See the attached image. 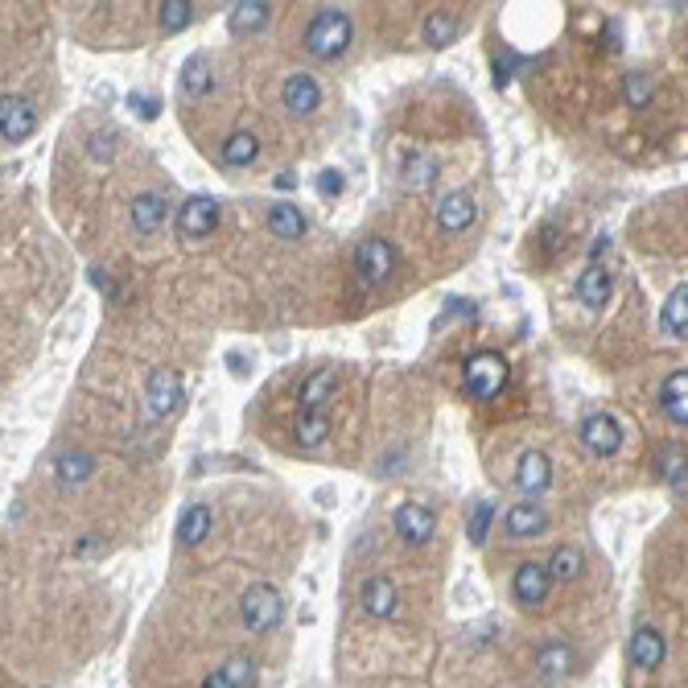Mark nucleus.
<instances>
[{"mask_svg": "<svg viewBox=\"0 0 688 688\" xmlns=\"http://www.w3.org/2000/svg\"><path fill=\"white\" fill-rule=\"evenodd\" d=\"M202 688H235V684H231V680L223 676V668H219V672H211V676L202 680Z\"/></svg>", "mask_w": 688, "mask_h": 688, "instance_id": "40", "label": "nucleus"}, {"mask_svg": "<svg viewBox=\"0 0 688 688\" xmlns=\"http://www.w3.org/2000/svg\"><path fill=\"white\" fill-rule=\"evenodd\" d=\"M342 186H347V182H342L338 169H322V174H318V194H322V198H338Z\"/></svg>", "mask_w": 688, "mask_h": 688, "instance_id": "38", "label": "nucleus"}, {"mask_svg": "<svg viewBox=\"0 0 688 688\" xmlns=\"http://www.w3.org/2000/svg\"><path fill=\"white\" fill-rule=\"evenodd\" d=\"M165 215H169V206H165V198L157 190H145V194L132 198V227L141 235H157Z\"/></svg>", "mask_w": 688, "mask_h": 688, "instance_id": "19", "label": "nucleus"}, {"mask_svg": "<svg viewBox=\"0 0 688 688\" xmlns=\"http://www.w3.org/2000/svg\"><path fill=\"white\" fill-rule=\"evenodd\" d=\"M223 676L235 684V688H252L256 684V660L252 656H231L223 664Z\"/></svg>", "mask_w": 688, "mask_h": 688, "instance_id": "35", "label": "nucleus"}, {"mask_svg": "<svg viewBox=\"0 0 688 688\" xmlns=\"http://www.w3.org/2000/svg\"><path fill=\"white\" fill-rule=\"evenodd\" d=\"M268 231L277 235V239H289V244H293V239L305 235V215L297 211L293 202H272L268 206Z\"/></svg>", "mask_w": 688, "mask_h": 688, "instance_id": "24", "label": "nucleus"}, {"mask_svg": "<svg viewBox=\"0 0 688 688\" xmlns=\"http://www.w3.org/2000/svg\"><path fill=\"white\" fill-rule=\"evenodd\" d=\"M458 38V17L454 13H429L425 17V42L429 46H450Z\"/></svg>", "mask_w": 688, "mask_h": 688, "instance_id": "34", "label": "nucleus"}, {"mask_svg": "<svg viewBox=\"0 0 688 688\" xmlns=\"http://www.w3.org/2000/svg\"><path fill=\"white\" fill-rule=\"evenodd\" d=\"M186 400V388H182V375L178 371H169V367H157L149 375V384H145V404H149V417L161 421L169 417V412H178Z\"/></svg>", "mask_w": 688, "mask_h": 688, "instance_id": "7", "label": "nucleus"}, {"mask_svg": "<svg viewBox=\"0 0 688 688\" xmlns=\"http://www.w3.org/2000/svg\"><path fill=\"white\" fill-rule=\"evenodd\" d=\"M355 272H359V281L367 289H380L396 272V252H392L388 239H380V235L359 239V244H355Z\"/></svg>", "mask_w": 688, "mask_h": 688, "instance_id": "3", "label": "nucleus"}, {"mask_svg": "<svg viewBox=\"0 0 688 688\" xmlns=\"http://www.w3.org/2000/svg\"><path fill=\"white\" fill-rule=\"evenodd\" d=\"M610 293H614V277H610V272L598 260L581 268V277H577V301L581 305H586V309H602L610 301Z\"/></svg>", "mask_w": 688, "mask_h": 688, "instance_id": "16", "label": "nucleus"}, {"mask_svg": "<svg viewBox=\"0 0 688 688\" xmlns=\"http://www.w3.org/2000/svg\"><path fill=\"white\" fill-rule=\"evenodd\" d=\"M491 520H495V507H491V503H474V515H470V544H483V540H487Z\"/></svg>", "mask_w": 688, "mask_h": 688, "instance_id": "37", "label": "nucleus"}, {"mask_svg": "<svg viewBox=\"0 0 688 688\" xmlns=\"http://www.w3.org/2000/svg\"><path fill=\"white\" fill-rule=\"evenodd\" d=\"M577 437L594 458H614L623 450V425H618L610 412H590V417L577 425Z\"/></svg>", "mask_w": 688, "mask_h": 688, "instance_id": "5", "label": "nucleus"}, {"mask_svg": "<svg viewBox=\"0 0 688 688\" xmlns=\"http://www.w3.org/2000/svg\"><path fill=\"white\" fill-rule=\"evenodd\" d=\"M33 128H38V108L25 95H5V103H0V141L21 145L33 136Z\"/></svg>", "mask_w": 688, "mask_h": 688, "instance_id": "8", "label": "nucleus"}, {"mask_svg": "<svg viewBox=\"0 0 688 688\" xmlns=\"http://www.w3.org/2000/svg\"><path fill=\"white\" fill-rule=\"evenodd\" d=\"M334 388H338V371H318V375H309V380L301 384V392H297L301 417H309V412H326V400L334 396Z\"/></svg>", "mask_w": 688, "mask_h": 688, "instance_id": "22", "label": "nucleus"}, {"mask_svg": "<svg viewBox=\"0 0 688 688\" xmlns=\"http://www.w3.org/2000/svg\"><path fill=\"white\" fill-rule=\"evenodd\" d=\"M651 91H656V87H651V79H647L643 71L627 75V83H623V95H627L631 108H647V103H651Z\"/></svg>", "mask_w": 688, "mask_h": 688, "instance_id": "36", "label": "nucleus"}, {"mask_svg": "<svg viewBox=\"0 0 688 688\" xmlns=\"http://www.w3.org/2000/svg\"><path fill=\"white\" fill-rule=\"evenodd\" d=\"M433 215H437V227L445 235H462L474 219H478V206L466 190H450V194H441L437 206H433Z\"/></svg>", "mask_w": 688, "mask_h": 688, "instance_id": "10", "label": "nucleus"}, {"mask_svg": "<svg viewBox=\"0 0 688 688\" xmlns=\"http://www.w3.org/2000/svg\"><path fill=\"white\" fill-rule=\"evenodd\" d=\"M581 569H586V557H581L577 544H557L553 557H548V573H553V581H577Z\"/></svg>", "mask_w": 688, "mask_h": 688, "instance_id": "26", "label": "nucleus"}, {"mask_svg": "<svg viewBox=\"0 0 688 688\" xmlns=\"http://www.w3.org/2000/svg\"><path fill=\"white\" fill-rule=\"evenodd\" d=\"M573 664H577V651L569 643H544L536 651V676L540 680H561L573 672Z\"/></svg>", "mask_w": 688, "mask_h": 688, "instance_id": "20", "label": "nucleus"}, {"mask_svg": "<svg viewBox=\"0 0 688 688\" xmlns=\"http://www.w3.org/2000/svg\"><path fill=\"white\" fill-rule=\"evenodd\" d=\"M128 108H132L136 116H145V120H157V112H161V103H157L153 95H128Z\"/></svg>", "mask_w": 688, "mask_h": 688, "instance_id": "39", "label": "nucleus"}, {"mask_svg": "<svg viewBox=\"0 0 688 688\" xmlns=\"http://www.w3.org/2000/svg\"><path fill=\"white\" fill-rule=\"evenodd\" d=\"M293 433H297V441L305 445V450H318V445L330 437V417H326V412H309V417H297Z\"/></svg>", "mask_w": 688, "mask_h": 688, "instance_id": "31", "label": "nucleus"}, {"mask_svg": "<svg viewBox=\"0 0 688 688\" xmlns=\"http://www.w3.org/2000/svg\"><path fill=\"white\" fill-rule=\"evenodd\" d=\"M219 223V202L215 198H206V194H194L182 202V211H178V231L186 239H206L215 231Z\"/></svg>", "mask_w": 688, "mask_h": 688, "instance_id": "11", "label": "nucleus"}, {"mask_svg": "<svg viewBox=\"0 0 688 688\" xmlns=\"http://www.w3.org/2000/svg\"><path fill=\"white\" fill-rule=\"evenodd\" d=\"M211 524H215V515H211V507H206V503L186 507L182 520H178V544H182V548L202 544L206 536H211Z\"/></svg>", "mask_w": 688, "mask_h": 688, "instance_id": "23", "label": "nucleus"}, {"mask_svg": "<svg viewBox=\"0 0 688 688\" xmlns=\"http://www.w3.org/2000/svg\"><path fill=\"white\" fill-rule=\"evenodd\" d=\"M660 330L676 342H688V285H676L660 309Z\"/></svg>", "mask_w": 688, "mask_h": 688, "instance_id": "21", "label": "nucleus"}, {"mask_svg": "<svg viewBox=\"0 0 688 688\" xmlns=\"http://www.w3.org/2000/svg\"><path fill=\"white\" fill-rule=\"evenodd\" d=\"M553 483V462H548L540 450H524L520 462H515V487L524 495H540Z\"/></svg>", "mask_w": 688, "mask_h": 688, "instance_id": "14", "label": "nucleus"}, {"mask_svg": "<svg viewBox=\"0 0 688 688\" xmlns=\"http://www.w3.org/2000/svg\"><path fill=\"white\" fill-rule=\"evenodd\" d=\"M157 21L165 33H182L194 21V5L190 0H165V5H157Z\"/></svg>", "mask_w": 688, "mask_h": 688, "instance_id": "33", "label": "nucleus"}, {"mask_svg": "<svg viewBox=\"0 0 688 688\" xmlns=\"http://www.w3.org/2000/svg\"><path fill=\"white\" fill-rule=\"evenodd\" d=\"M660 474L680 495H688V454L680 450V445H664L660 450Z\"/></svg>", "mask_w": 688, "mask_h": 688, "instance_id": "29", "label": "nucleus"}, {"mask_svg": "<svg viewBox=\"0 0 688 688\" xmlns=\"http://www.w3.org/2000/svg\"><path fill=\"white\" fill-rule=\"evenodd\" d=\"M351 33H355V25L342 9H318L305 25V50L322 62H330L351 46Z\"/></svg>", "mask_w": 688, "mask_h": 688, "instance_id": "1", "label": "nucleus"}, {"mask_svg": "<svg viewBox=\"0 0 688 688\" xmlns=\"http://www.w3.org/2000/svg\"><path fill=\"white\" fill-rule=\"evenodd\" d=\"M268 17H272V5H264V0H244V5L231 9L227 25H231L235 33H256V29L268 25Z\"/></svg>", "mask_w": 688, "mask_h": 688, "instance_id": "28", "label": "nucleus"}, {"mask_svg": "<svg viewBox=\"0 0 688 688\" xmlns=\"http://www.w3.org/2000/svg\"><path fill=\"white\" fill-rule=\"evenodd\" d=\"M281 99H285V108H289L293 116H314V112H318V103H322V87H318V79H314V75L297 71V75H289V79H285Z\"/></svg>", "mask_w": 688, "mask_h": 688, "instance_id": "13", "label": "nucleus"}, {"mask_svg": "<svg viewBox=\"0 0 688 688\" xmlns=\"http://www.w3.org/2000/svg\"><path fill=\"white\" fill-rule=\"evenodd\" d=\"M392 528H396V536H400L404 544L421 548V544H429L433 532H437V515H433L425 503H400V507L392 511Z\"/></svg>", "mask_w": 688, "mask_h": 688, "instance_id": "9", "label": "nucleus"}, {"mask_svg": "<svg viewBox=\"0 0 688 688\" xmlns=\"http://www.w3.org/2000/svg\"><path fill=\"white\" fill-rule=\"evenodd\" d=\"M256 157H260V141H256L252 132H231L227 141H223V165H231V169H244Z\"/></svg>", "mask_w": 688, "mask_h": 688, "instance_id": "27", "label": "nucleus"}, {"mask_svg": "<svg viewBox=\"0 0 688 688\" xmlns=\"http://www.w3.org/2000/svg\"><path fill=\"white\" fill-rule=\"evenodd\" d=\"M211 87H215V79H211V71H206V58L194 54V58L182 66V91H186L190 99H202Z\"/></svg>", "mask_w": 688, "mask_h": 688, "instance_id": "32", "label": "nucleus"}, {"mask_svg": "<svg viewBox=\"0 0 688 688\" xmlns=\"http://www.w3.org/2000/svg\"><path fill=\"white\" fill-rule=\"evenodd\" d=\"M227 363H231V367H235V375H244V371H248V359H239V355H231V359H227Z\"/></svg>", "mask_w": 688, "mask_h": 688, "instance_id": "41", "label": "nucleus"}, {"mask_svg": "<svg viewBox=\"0 0 688 688\" xmlns=\"http://www.w3.org/2000/svg\"><path fill=\"white\" fill-rule=\"evenodd\" d=\"M627 651H631V664L639 672H660V664L668 660V639L656 627H635Z\"/></svg>", "mask_w": 688, "mask_h": 688, "instance_id": "12", "label": "nucleus"}, {"mask_svg": "<svg viewBox=\"0 0 688 688\" xmlns=\"http://www.w3.org/2000/svg\"><path fill=\"white\" fill-rule=\"evenodd\" d=\"M281 618H285L281 590L268 586V581H256V586H248L244 598H239V623H244L248 635H268V631H277Z\"/></svg>", "mask_w": 688, "mask_h": 688, "instance_id": "2", "label": "nucleus"}, {"mask_svg": "<svg viewBox=\"0 0 688 688\" xmlns=\"http://www.w3.org/2000/svg\"><path fill=\"white\" fill-rule=\"evenodd\" d=\"M548 594H553V573H548V561H524L520 569L511 573V598L520 606H544Z\"/></svg>", "mask_w": 688, "mask_h": 688, "instance_id": "6", "label": "nucleus"}, {"mask_svg": "<svg viewBox=\"0 0 688 688\" xmlns=\"http://www.w3.org/2000/svg\"><path fill=\"white\" fill-rule=\"evenodd\" d=\"M433 178H437V157L433 153H412V157H404V169H400L404 190H425V186H433Z\"/></svg>", "mask_w": 688, "mask_h": 688, "instance_id": "25", "label": "nucleus"}, {"mask_svg": "<svg viewBox=\"0 0 688 688\" xmlns=\"http://www.w3.org/2000/svg\"><path fill=\"white\" fill-rule=\"evenodd\" d=\"M503 384H507V363L495 351H483L466 363V392L474 400H495L503 392Z\"/></svg>", "mask_w": 688, "mask_h": 688, "instance_id": "4", "label": "nucleus"}, {"mask_svg": "<svg viewBox=\"0 0 688 688\" xmlns=\"http://www.w3.org/2000/svg\"><path fill=\"white\" fill-rule=\"evenodd\" d=\"M54 470H58L62 483L71 487V483H87L91 470H95V462H91V454H83V450H66V454H58Z\"/></svg>", "mask_w": 688, "mask_h": 688, "instance_id": "30", "label": "nucleus"}, {"mask_svg": "<svg viewBox=\"0 0 688 688\" xmlns=\"http://www.w3.org/2000/svg\"><path fill=\"white\" fill-rule=\"evenodd\" d=\"M359 602H363V610L371 618H392L396 606H400V594H396V586L388 577H367L359 586Z\"/></svg>", "mask_w": 688, "mask_h": 688, "instance_id": "17", "label": "nucleus"}, {"mask_svg": "<svg viewBox=\"0 0 688 688\" xmlns=\"http://www.w3.org/2000/svg\"><path fill=\"white\" fill-rule=\"evenodd\" d=\"M503 528H507L511 540H532V536H540L548 528V515H544L540 503H515L503 515Z\"/></svg>", "mask_w": 688, "mask_h": 688, "instance_id": "18", "label": "nucleus"}, {"mask_svg": "<svg viewBox=\"0 0 688 688\" xmlns=\"http://www.w3.org/2000/svg\"><path fill=\"white\" fill-rule=\"evenodd\" d=\"M660 408H664V417L680 429H688V367L672 371L668 380L660 384Z\"/></svg>", "mask_w": 688, "mask_h": 688, "instance_id": "15", "label": "nucleus"}]
</instances>
